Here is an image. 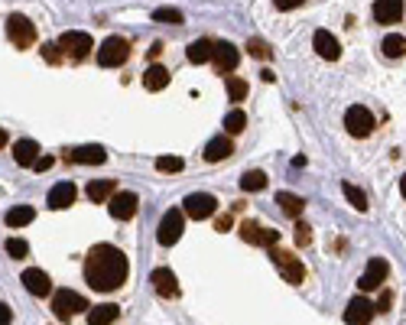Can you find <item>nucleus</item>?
Returning <instances> with one entry per match:
<instances>
[{"label":"nucleus","instance_id":"9","mask_svg":"<svg viewBox=\"0 0 406 325\" xmlns=\"http://www.w3.org/2000/svg\"><path fill=\"white\" fill-rule=\"evenodd\" d=\"M214 208H218V202H214V195H208V192H192L185 202H182V212H185L189 218H195V221L212 218Z\"/></svg>","mask_w":406,"mask_h":325},{"label":"nucleus","instance_id":"30","mask_svg":"<svg viewBox=\"0 0 406 325\" xmlns=\"http://www.w3.org/2000/svg\"><path fill=\"white\" fill-rule=\"evenodd\" d=\"M380 49H384L387 59H400L406 53V39L403 36H387L384 43H380Z\"/></svg>","mask_w":406,"mask_h":325},{"label":"nucleus","instance_id":"29","mask_svg":"<svg viewBox=\"0 0 406 325\" xmlns=\"http://www.w3.org/2000/svg\"><path fill=\"white\" fill-rule=\"evenodd\" d=\"M241 189H244V192H260V189H267V176L260 173V169L244 173L241 176Z\"/></svg>","mask_w":406,"mask_h":325},{"label":"nucleus","instance_id":"32","mask_svg":"<svg viewBox=\"0 0 406 325\" xmlns=\"http://www.w3.org/2000/svg\"><path fill=\"white\" fill-rule=\"evenodd\" d=\"M153 20L156 23H182L185 17H182V10H176V7H160V10H153Z\"/></svg>","mask_w":406,"mask_h":325},{"label":"nucleus","instance_id":"10","mask_svg":"<svg viewBox=\"0 0 406 325\" xmlns=\"http://www.w3.org/2000/svg\"><path fill=\"white\" fill-rule=\"evenodd\" d=\"M241 238H244L247 244H260V248H277L279 231H277V228L257 225V221H244V225H241Z\"/></svg>","mask_w":406,"mask_h":325},{"label":"nucleus","instance_id":"7","mask_svg":"<svg viewBox=\"0 0 406 325\" xmlns=\"http://www.w3.org/2000/svg\"><path fill=\"white\" fill-rule=\"evenodd\" d=\"M7 36H10V43L17 46V49H30V46L36 43V26H33L26 17L13 13V17H7Z\"/></svg>","mask_w":406,"mask_h":325},{"label":"nucleus","instance_id":"36","mask_svg":"<svg viewBox=\"0 0 406 325\" xmlns=\"http://www.w3.org/2000/svg\"><path fill=\"white\" fill-rule=\"evenodd\" d=\"M7 254L20 260V257H26V254H30V244H26L23 238H10V241H7Z\"/></svg>","mask_w":406,"mask_h":325},{"label":"nucleus","instance_id":"21","mask_svg":"<svg viewBox=\"0 0 406 325\" xmlns=\"http://www.w3.org/2000/svg\"><path fill=\"white\" fill-rule=\"evenodd\" d=\"M231 153H234V143L221 133V137H212V140H208V147H205V160H208V162H221V160H228Z\"/></svg>","mask_w":406,"mask_h":325},{"label":"nucleus","instance_id":"16","mask_svg":"<svg viewBox=\"0 0 406 325\" xmlns=\"http://www.w3.org/2000/svg\"><path fill=\"white\" fill-rule=\"evenodd\" d=\"M20 280H23V286H26V292H33V296H49V292H53V280H49V273L36 270V267H30Z\"/></svg>","mask_w":406,"mask_h":325},{"label":"nucleus","instance_id":"24","mask_svg":"<svg viewBox=\"0 0 406 325\" xmlns=\"http://www.w3.org/2000/svg\"><path fill=\"white\" fill-rule=\"evenodd\" d=\"M143 85H147V91H163V88L169 85V68H163V65H150V68H147V75H143Z\"/></svg>","mask_w":406,"mask_h":325},{"label":"nucleus","instance_id":"15","mask_svg":"<svg viewBox=\"0 0 406 325\" xmlns=\"http://www.w3.org/2000/svg\"><path fill=\"white\" fill-rule=\"evenodd\" d=\"M150 280H153V290L160 292L163 299H176V296H179V280H176V273L166 270V267H156Z\"/></svg>","mask_w":406,"mask_h":325},{"label":"nucleus","instance_id":"44","mask_svg":"<svg viewBox=\"0 0 406 325\" xmlns=\"http://www.w3.org/2000/svg\"><path fill=\"white\" fill-rule=\"evenodd\" d=\"M0 147H7V130H0Z\"/></svg>","mask_w":406,"mask_h":325},{"label":"nucleus","instance_id":"13","mask_svg":"<svg viewBox=\"0 0 406 325\" xmlns=\"http://www.w3.org/2000/svg\"><path fill=\"white\" fill-rule=\"evenodd\" d=\"M374 313H377V306L371 303V299L354 296L351 303H348V309H344V322H348V325H371Z\"/></svg>","mask_w":406,"mask_h":325},{"label":"nucleus","instance_id":"8","mask_svg":"<svg viewBox=\"0 0 406 325\" xmlns=\"http://www.w3.org/2000/svg\"><path fill=\"white\" fill-rule=\"evenodd\" d=\"M91 36L88 32H65L62 39H59V49H62V55H68V59H88V53H91Z\"/></svg>","mask_w":406,"mask_h":325},{"label":"nucleus","instance_id":"43","mask_svg":"<svg viewBox=\"0 0 406 325\" xmlns=\"http://www.w3.org/2000/svg\"><path fill=\"white\" fill-rule=\"evenodd\" d=\"M377 309H380V313H384V309H390V292H384V299L377 303Z\"/></svg>","mask_w":406,"mask_h":325},{"label":"nucleus","instance_id":"4","mask_svg":"<svg viewBox=\"0 0 406 325\" xmlns=\"http://www.w3.org/2000/svg\"><path fill=\"white\" fill-rule=\"evenodd\" d=\"M182 228H185V212L169 208V212L163 215L160 228H156V241H160L163 248H172V244L182 238Z\"/></svg>","mask_w":406,"mask_h":325},{"label":"nucleus","instance_id":"25","mask_svg":"<svg viewBox=\"0 0 406 325\" xmlns=\"http://www.w3.org/2000/svg\"><path fill=\"white\" fill-rule=\"evenodd\" d=\"M212 53H214V43H212V39H195V43H189V49H185L189 62H195V65L208 62V59H212Z\"/></svg>","mask_w":406,"mask_h":325},{"label":"nucleus","instance_id":"39","mask_svg":"<svg viewBox=\"0 0 406 325\" xmlns=\"http://www.w3.org/2000/svg\"><path fill=\"white\" fill-rule=\"evenodd\" d=\"M277 3V10H296V7H302L306 0H273Z\"/></svg>","mask_w":406,"mask_h":325},{"label":"nucleus","instance_id":"2","mask_svg":"<svg viewBox=\"0 0 406 325\" xmlns=\"http://www.w3.org/2000/svg\"><path fill=\"white\" fill-rule=\"evenodd\" d=\"M85 309H88V299L82 296V292H75V290H55L53 292V313H55V319L68 322L72 315L85 313Z\"/></svg>","mask_w":406,"mask_h":325},{"label":"nucleus","instance_id":"3","mask_svg":"<svg viewBox=\"0 0 406 325\" xmlns=\"http://www.w3.org/2000/svg\"><path fill=\"white\" fill-rule=\"evenodd\" d=\"M270 257H273V263H277V270L283 273V280H286V283H293V286H299V283L306 280V267H302V260L296 257V254H289V250L273 248V250H270Z\"/></svg>","mask_w":406,"mask_h":325},{"label":"nucleus","instance_id":"18","mask_svg":"<svg viewBox=\"0 0 406 325\" xmlns=\"http://www.w3.org/2000/svg\"><path fill=\"white\" fill-rule=\"evenodd\" d=\"M377 23H400L403 20V0H374Z\"/></svg>","mask_w":406,"mask_h":325},{"label":"nucleus","instance_id":"34","mask_svg":"<svg viewBox=\"0 0 406 325\" xmlns=\"http://www.w3.org/2000/svg\"><path fill=\"white\" fill-rule=\"evenodd\" d=\"M244 124H247L244 111H231V114L225 118V130H228V133H241V130H244Z\"/></svg>","mask_w":406,"mask_h":325},{"label":"nucleus","instance_id":"31","mask_svg":"<svg viewBox=\"0 0 406 325\" xmlns=\"http://www.w3.org/2000/svg\"><path fill=\"white\" fill-rule=\"evenodd\" d=\"M342 192H344V198H348V202H351V205L358 208V212H367V195H364L361 189H358V185L344 183V185H342Z\"/></svg>","mask_w":406,"mask_h":325},{"label":"nucleus","instance_id":"28","mask_svg":"<svg viewBox=\"0 0 406 325\" xmlns=\"http://www.w3.org/2000/svg\"><path fill=\"white\" fill-rule=\"evenodd\" d=\"M33 218H36V212H33L30 205H17L7 212V225L10 228H23V225H30Z\"/></svg>","mask_w":406,"mask_h":325},{"label":"nucleus","instance_id":"5","mask_svg":"<svg viewBox=\"0 0 406 325\" xmlns=\"http://www.w3.org/2000/svg\"><path fill=\"white\" fill-rule=\"evenodd\" d=\"M127 55H130L127 39L111 36V39H104V43H101V49H98V65H104V68H118V65L127 62Z\"/></svg>","mask_w":406,"mask_h":325},{"label":"nucleus","instance_id":"23","mask_svg":"<svg viewBox=\"0 0 406 325\" xmlns=\"http://www.w3.org/2000/svg\"><path fill=\"white\" fill-rule=\"evenodd\" d=\"M13 160L20 162V166H33V162L39 160V143L36 140H17V147H13Z\"/></svg>","mask_w":406,"mask_h":325},{"label":"nucleus","instance_id":"37","mask_svg":"<svg viewBox=\"0 0 406 325\" xmlns=\"http://www.w3.org/2000/svg\"><path fill=\"white\" fill-rule=\"evenodd\" d=\"M247 53L257 55V59H270V49L264 39H250V43H247Z\"/></svg>","mask_w":406,"mask_h":325},{"label":"nucleus","instance_id":"41","mask_svg":"<svg viewBox=\"0 0 406 325\" xmlns=\"http://www.w3.org/2000/svg\"><path fill=\"white\" fill-rule=\"evenodd\" d=\"M49 166H53V156H39V160L33 162V169H39V173H43V169H49Z\"/></svg>","mask_w":406,"mask_h":325},{"label":"nucleus","instance_id":"20","mask_svg":"<svg viewBox=\"0 0 406 325\" xmlns=\"http://www.w3.org/2000/svg\"><path fill=\"white\" fill-rule=\"evenodd\" d=\"M65 160L68 162H82V166H101L107 160V153L101 147H78V150L65 153Z\"/></svg>","mask_w":406,"mask_h":325},{"label":"nucleus","instance_id":"6","mask_svg":"<svg viewBox=\"0 0 406 325\" xmlns=\"http://www.w3.org/2000/svg\"><path fill=\"white\" fill-rule=\"evenodd\" d=\"M374 114L364 108V104H354V108L344 111V127H348V133L351 137H371L374 133Z\"/></svg>","mask_w":406,"mask_h":325},{"label":"nucleus","instance_id":"22","mask_svg":"<svg viewBox=\"0 0 406 325\" xmlns=\"http://www.w3.org/2000/svg\"><path fill=\"white\" fill-rule=\"evenodd\" d=\"M118 315H120V306L101 303L95 309H88V325H111V322H118Z\"/></svg>","mask_w":406,"mask_h":325},{"label":"nucleus","instance_id":"26","mask_svg":"<svg viewBox=\"0 0 406 325\" xmlns=\"http://www.w3.org/2000/svg\"><path fill=\"white\" fill-rule=\"evenodd\" d=\"M114 192H118V183H114V179H98V183L88 185V198H91V202H107Z\"/></svg>","mask_w":406,"mask_h":325},{"label":"nucleus","instance_id":"11","mask_svg":"<svg viewBox=\"0 0 406 325\" xmlns=\"http://www.w3.org/2000/svg\"><path fill=\"white\" fill-rule=\"evenodd\" d=\"M137 205H140V198L133 192H114L107 198V212H111V218H118V221H127V218L137 215Z\"/></svg>","mask_w":406,"mask_h":325},{"label":"nucleus","instance_id":"27","mask_svg":"<svg viewBox=\"0 0 406 325\" xmlns=\"http://www.w3.org/2000/svg\"><path fill=\"white\" fill-rule=\"evenodd\" d=\"M277 202H279V208H283L289 218H299L302 208H306V202H302L299 195H293V192H277Z\"/></svg>","mask_w":406,"mask_h":325},{"label":"nucleus","instance_id":"40","mask_svg":"<svg viewBox=\"0 0 406 325\" xmlns=\"http://www.w3.org/2000/svg\"><path fill=\"white\" fill-rule=\"evenodd\" d=\"M13 322V309L7 303H0V325H10Z\"/></svg>","mask_w":406,"mask_h":325},{"label":"nucleus","instance_id":"1","mask_svg":"<svg viewBox=\"0 0 406 325\" xmlns=\"http://www.w3.org/2000/svg\"><path fill=\"white\" fill-rule=\"evenodd\" d=\"M130 273V260L127 254H120L114 244H95V248L88 250L85 257V280L91 290L98 292H111L124 286Z\"/></svg>","mask_w":406,"mask_h":325},{"label":"nucleus","instance_id":"42","mask_svg":"<svg viewBox=\"0 0 406 325\" xmlns=\"http://www.w3.org/2000/svg\"><path fill=\"white\" fill-rule=\"evenodd\" d=\"M214 228H218V231H228V228H231V218H218V225H214Z\"/></svg>","mask_w":406,"mask_h":325},{"label":"nucleus","instance_id":"17","mask_svg":"<svg viewBox=\"0 0 406 325\" xmlns=\"http://www.w3.org/2000/svg\"><path fill=\"white\" fill-rule=\"evenodd\" d=\"M312 46H315V53H319L322 59H329V62H335V59L342 55V46H338V39H335L329 30H315Z\"/></svg>","mask_w":406,"mask_h":325},{"label":"nucleus","instance_id":"45","mask_svg":"<svg viewBox=\"0 0 406 325\" xmlns=\"http://www.w3.org/2000/svg\"><path fill=\"white\" fill-rule=\"evenodd\" d=\"M400 192H403V198H406V176L400 179Z\"/></svg>","mask_w":406,"mask_h":325},{"label":"nucleus","instance_id":"33","mask_svg":"<svg viewBox=\"0 0 406 325\" xmlns=\"http://www.w3.org/2000/svg\"><path fill=\"white\" fill-rule=\"evenodd\" d=\"M228 98H231V101H244L247 98V82L244 78H228Z\"/></svg>","mask_w":406,"mask_h":325},{"label":"nucleus","instance_id":"12","mask_svg":"<svg viewBox=\"0 0 406 325\" xmlns=\"http://www.w3.org/2000/svg\"><path fill=\"white\" fill-rule=\"evenodd\" d=\"M387 273H390V263H387L384 257H371L358 283H361V290H377V286H384Z\"/></svg>","mask_w":406,"mask_h":325},{"label":"nucleus","instance_id":"35","mask_svg":"<svg viewBox=\"0 0 406 325\" xmlns=\"http://www.w3.org/2000/svg\"><path fill=\"white\" fill-rule=\"evenodd\" d=\"M182 166H185V162H182L179 156H160V160H156V169H160V173H182Z\"/></svg>","mask_w":406,"mask_h":325},{"label":"nucleus","instance_id":"19","mask_svg":"<svg viewBox=\"0 0 406 325\" xmlns=\"http://www.w3.org/2000/svg\"><path fill=\"white\" fill-rule=\"evenodd\" d=\"M75 185L72 183H55L53 189H49V208H55V212H62V208H68L72 202H75Z\"/></svg>","mask_w":406,"mask_h":325},{"label":"nucleus","instance_id":"14","mask_svg":"<svg viewBox=\"0 0 406 325\" xmlns=\"http://www.w3.org/2000/svg\"><path fill=\"white\" fill-rule=\"evenodd\" d=\"M212 62H214V68H218L221 75H228V72H234V68H237V62H241V55H237V49H234L231 43H214Z\"/></svg>","mask_w":406,"mask_h":325},{"label":"nucleus","instance_id":"38","mask_svg":"<svg viewBox=\"0 0 406 325\" xmlns=\"http://www.w3.org/2000/svg\"><path fill=\"white\" fill-rule=\"evenodd\" d=\"M296 241H299V244H309V241H312V231H309V225H306V221H299V225H296Z\"/></svg>","mask_w":406,"mask_h":325}]
</instances>
